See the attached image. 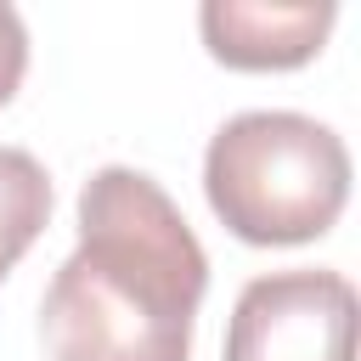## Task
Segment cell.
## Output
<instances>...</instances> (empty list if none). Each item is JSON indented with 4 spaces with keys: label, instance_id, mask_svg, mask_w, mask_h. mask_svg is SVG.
I'll use <instances>...</instances> for the list:
<instances>
[{
    "label": "cell",
    "instance_id": "1",
    "mask_svg": "<svg viewBox=\"0 0 361 361\" xmlns=\"http://www.w3.org/2000/svg\"><path fill=\"white\" fill-rule=\"evenodd\" d=\"M209 254L175 197L107 164L79 192V248L39 299L45 361H186Z\"/></svg>",
    "mask_w": 361,
    "mask_h": 361
},
{
    "label": "cell",
    "instance_id": "2",
    "mask_svg": "<svg viewBox=\"0 0 361 361\" xmlns=\"http://www.w3.org/2000/svg\"><path fill=\"white\" fill-rule=\"evenodd\" d=\"M203 197L220 226L254 248L316 243L344 214L350 152L322 118L282 107L237 113L203 152Z\"/></svg>",
    "mask_w": 361,
    "mask_h": 361
},
{
    "label": "cell",
    "instance_id": "3",
    "mask_svg": "<svg viewBox=\"0 0 361 361\" xmlns=\"http://www.w3.org/2000/svg\"><path fill=\"white\" fill-rule=\"evenodd\" d=\"M226 361H355V288L338 271L254 276L226 322Z\"/></svg>",
    "mask_w": 361,
    "mask_h": 361
},
{
    "label": "cell",
    "instance_id": "4",
    "mask_svg": "<svg viewBox=\"0 0 361 361\" xmlns=\"http://www.w3.org/2000/svg\"><path fill=\"white\" fill-rule=\"evenodd\" d=\"M333 17H338L333 0H305V6L209 0L197 11V28L214 62L243 68V73H282V68H305L322 51Z\"/></svg>",
    "mask_w": 361,
    "mask_h": 361
},
{
    "label": "cell",
    "instance_id": "5",
    "mask_svg": "<svg viewBox=\"0 0 361 361\" xmlns=\"http://www.w3.org/2000/svg\"><path fill=\"white\" fill-rule=\"evenodd\" d=\"M51 197L56 192H51L45 164L23 147H0V282L51 226Z\"/></svg>",
    "mask_w": 361,
    "mask_h": 361
},
{
    "label": "cell",
    "instance_id": "6",
    "mask_svg": "<svg viewBox=\"0 0 361 361\" xmlns=\"http://www.w3.org/2000/svg\"><path fill=\"white\" fill-rule=\"evenodd\" d=\"M23 73H28V28H23L17 6L0 0V107L17 96Z\"/></svg>",
    "mask_w": 361,
    "mask_h": 361
}]
</instances>
